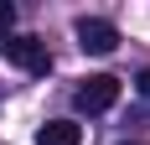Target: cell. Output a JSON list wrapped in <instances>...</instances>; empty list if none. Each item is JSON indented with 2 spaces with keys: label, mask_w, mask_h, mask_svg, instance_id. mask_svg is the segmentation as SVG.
I'll return each mask as SVG.
<instances>
[{
  "label": "cell",
  "mask_w": 150,
  "mask_h": 145,
  "mask_svg": "<svg viewBox=\"0 0 150 145\" xmlns=\"http://www.w3.org/2000/svg\"><path fill=\"white\" fill-rule=\"evenodd\" d=\"M73 104L83 109V114H104V109H114L119 104V78L114 72H93V78H83L73 93Z\"/></svg>",
  "instance_id": "1"
},
{
  "label": "cell",
  "mask_w": 150,
  "mask_h": 145,
  "mask_svg": "<svg viewBox=\"0 0 150 145\" xmlns=\"http://www.w3.org/2000/svg\"><path fill=\"white\" fill-rule=\"evenodd\" d=\"M0 52H5L21 72H31V78H42V72L52 68V52H47L42 36H5V42H0Z\"/></svg>",
  "instance_id": "2"
},
{
  "label": "cell",
  "mask_w": 150,
  "mask_h": 145,
  "mask_svg": "<svg viewBox=\"0 0 150 145\" xmlns=\"http://www.w3.org/2000/svg\"><path fill=\"white\" fill-rule=\"evenodd\" d=\"M73 36H78V47H83V52H93V57H109V52L119 47V31H114V21H98V16H78Z\"/></svg>",
  "instance_id": "3"
},
{
  "label": "cell",
  "mask_w": 150,
  "mask_h": 145,
  "mask_svg": "<svg viewBox=\"0 0 150 145\" xmlns=\"http://www.w3.org/2000/svg\"><path fill=\"white\" fill-rule=\"evenodd\" d=\"M36 145H83V124L78 119H52L36 130Z\"/></svg>",
  "instance_id": "4"
},
{
  "label": "cell",
  "mask_w": 150,
  "mask_h": 145,
  "mask_svg": "<svg viewBox=\"0 0 150 145\" xmlns=\"http://www.w3.org/2000/svg\"><path fill=\"white\" fill-rule=\"evenodd\" d=\"M16 26V5H11V0H0V42H5V31H11Z\"/></svg>",
  "instance_id": "5"
},
{
  "label": "cell",
  "mask_w": 150,
  "mask_h": 145,
  "mask_svg": "<svg viewBox=\"0 0 150 145\" xmlns=\"http://www.w3.org/2000/svg\"><path fill=\"white\" fill-rule=\"evenodd\" d=\"M135 88H140V93H145V99H150V68H145V72H140V78H135Z\"/></svg>",
  "instance_id": "6"
},
{
  "label": "cell",
  "mask_w": 150,
  "mask_h": 145,
  "mask_svg": "<svg viewBox=\"0 0 150 145\" xmlns=\"http://www.w3.org/2000/svg\"><path fill=\"white\" fill-rule=\"evenodd\" d=\"M124 145H140V140H124Z\"/></svg>",
  "instance_id": "7"
}]
</instances>
